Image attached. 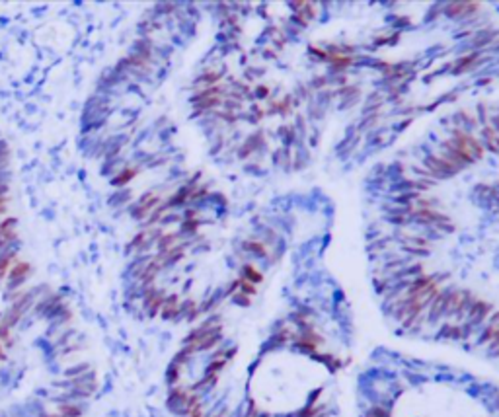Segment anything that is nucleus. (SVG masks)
Returning <instances> with one entry per match:
<instances>
[{
	"mask_svg": "<svg viewBox=\"0 0 499 417\" xmlns=\"http://www.w3.org/2000/svg\"><path fill=\"white\" fill-rule=\"evenodd\" d=\"M27 273H29V265H27V263H16V265L12 267V271H10V279H12L16 285H20L23 279L27 277Z\"/></svg>",
	"mask_w": 499,
	"mask_h": 417,
	"instance_id": "obj_2",
	"label": "nucleus"
},
{
	"mask_svg": "<svg viewBox=\"0 0 499 417\" xmlns=\"http://www.w3.org/2000/svg\"><path fill=\"white\" fill-rule=\"evenodd\" d=\"M121 174H123V176H119V178L115 180V184H117V186H121V184H127V182H129V180H131V178L135 176V170H127V172H121Z\"/></svg>",
	"mask_w": 499,
	"mask_h": 417,
	"instance_id": "obj_4",
	"label": "nucleus"
},
{
	"mask_svg": "<svg viewBox=\"0 0 499 417\" xmlns=\"http://www.w3.org/2000/svg\"><path fill=\"white\" fill-rule=\"evenodd\" d=\"M180 310H182V306H180V301H178V297H168L164 304H162V316L166 318V320H170V318H174V316H178L180 314Z\"/></svg>",
	"mask_w": 499,
	"mask_h": 417,
	"instance_id": "obj_1",
	"label": "nucleus"
},
{
	"mask_svg": "<svg viewBox=\"0 0 499 417\" xmlns=\"http://www.w3.org/2000/svg\"><path fill=\"white\" fill-rule=\"evenodd\" d=\"M57 414L61 417H80L82 416V408L76 406V404H63V406H59Z\"/></svg>",
	"mask_w": 499,
	"mask_h": 417,
	"instance_id": "obj_3",
	"label": "nucleus"
}]
</instances>
